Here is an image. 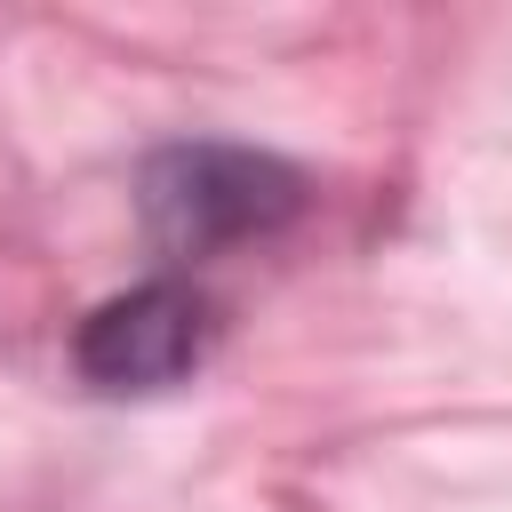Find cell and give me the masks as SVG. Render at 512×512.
Here are the masks:
<instances>
[{"label": "cell", "instance_id": "6da1fadb", "mask_svg": "<svg viewBox=\"0 0 512 512\" xmlns=\"http://www.w3.org/2000/svg\"><path fill=\"white\" fill-rule=\"evenodd\" d=\"M296 208H304L296 168H280L272 152H248V144H176L144 176V216L176 256L232 248L248 232L288 224Z\"/></svg>", "mask_w": 512, "mask_h": 512}, {"label": "cell", "instance_id": "7a4b0ae2", "mask_svg": "<svg viewBox=\"0 0 512 512\" xmlns=\"http://www.w3.org/2000/svg\"><path fill=\"white\" fill-rule=\"evenodd\" d=\"M208 344H216V304L184 280H144L80 320L72 360L96 392H168L208 360Z\"/></svg>", "mask_w": 512, "mask_h": 512}]
</instances>
